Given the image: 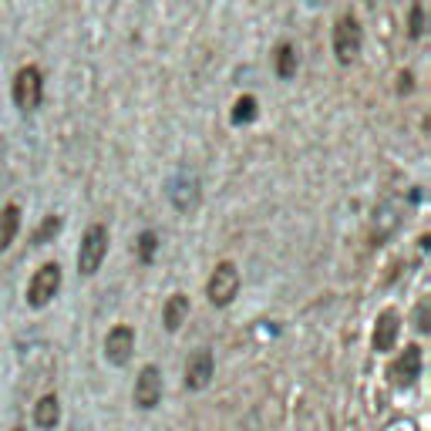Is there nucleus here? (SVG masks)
Listing matches in <instances>:
<instances>
[{"mask_svg":"<svg viewBox=\"0 0 431 431\" xmlns=\"http://www.w3.org/2000/svg\"><path fill=\"white\" fill-rule=\"evenodd\" d=\"M425 314H428V303H421V307H418V330H428V320H425Z\"/></svg>","mask_w":431,"mask_h":431,"instance_id":"nucleus-20","label":"nucleus"},{"mask_svg":"<svg viewBox=\"0 0 431 431\" xmlns=\"http://www.w3.org/2000/svg\"><path fill=\"white\" fill-rule=\"evenodd\" d=\"M131 397H135V404H138L142 411H152V408L162 401V371H159L155 364H145V367L138 371Z\"/></svg>","mask_w":431,"mask_h":431,"instance_id":"nucleus-7","label":"nucleus"},{"mask_svg":"<svg viewBox=\"0 0 431 431\" xmlns=\"http://www.w3.org/2000/svg\"><path fill=\"white\" fill-rule=\"evenodd\" d=\"M155 249H159V236H155V229H145V233L138 236V243H135V256H138V263L149 266V263L155 260Z\"/></svg>","mask_w":431,"mask_h":431,"instance_id":"nucleus-16","label":"nucleus"},{"mask_svg":"<svg viewBox=\"0 0 431 431\" xmlns=\"http://www.w3.org/2000/svg\"><path fill=\"white\" fill-rule=\"evenodd\" d=\"M108 256V226L105 223H94L85 240H81V249H78V270L85 277H94L101 270V263Z\"/></svg>","mask_w":431,"mask_h":431,"instance_id":"nucleus-1","label":"nucleus"},{"mask_svg":"<svg viewBox=\"0 0 431 431\" xmlns=\"http://www.w3.org/2000/svg\"><path fill=\"white\" fill-rule=\"evenodd\" d=\"M236 293H240V270H236V263H216V270H212V277L206 283V297L212 307H229V303L236 300Z\"/></svg>","mask_w":431,"mask_h":431,"instance_id":"nucleus-2","label":"nucleus"},{"mask_svg":"<svg viewBox=\"0 0 431 431\" xmlns=\"http://www.w3.org/2000/svg\"><path fill=\"white\" fill-rule=\"evenodd\" d=\"M57 233H61V216H48V219L38 226V233H34V243H38V246L51 243Z\"/></svg>","mask_w":431,"mask_h":431,"instance_id":"nucleus-18","label":"nucleus"},{"mask_svg":"<svg viewBox=\"0 0 431 431\" xmlns=\"http://www.w3.org/2000/svg\"><path fill=\"white\" fill-rule=\"evenodd\" d=\"M360 48H364V31H360L357 17L354 14L337 17V24H334V54H337V61L340 64H354Z\"/></svg>","mask_w":431,"mask_h":431,"instance_id":"nucleus-3","label":"nucleus"},{"mask_svg":"<svg viewBox=\"0 0 431 431\" xmlns=\"http://www.w3.org/2000/svg\"><path fill=\"white\" fill-rule=\"evenodd\" d=\"M253 118H256V98L253 94L236 98V105H233V125H249Z\"/></svg>","mask_w":431,"mask_h":431,"instance_id":"nucleus-17","label":"nucleus"},{"mask_svg":"<svg viewBox=\"0 0 431 431\" xmlns=\"http://www.w3.org/2000/svg\"><path fill=\"white\" fill-rule=\"evenodd\" d=\"M131 351H135V330H131L129 323L112 327L108 337H105V357H108V364L125 367V364L131 360Z\"/></svg>","mask_w":431,"mask_h":431,"instance_id":"nucleus-8","label":"nucleus"},{"mask_svg":"<svg viewBox=\"0 0 431 431\" xmlns=\"http://www.w3.org/2000/svg\"><path fill=\"white\" fill-rule=\"evenodd\" d=\"M166 196H169V203L179 212H192V209H199V199H203V186H199V175L196 172H175L169 179V186H166Z\"/></svg>","mask_w":431,"mask_h":431,"instance_id":"nucleus-4","label":"nucleus"},{"mask_svg":"<svg viewBox=\"0 0 431 431\" xmlns=\"http://www.w3.org/2000/svg\"><path fill=\"white\" fill-rule=\"evenodd\" d=\"M57 418H61V401H57V394L38 397V404H34V425L44 431H51L57 425Z\"/></svg>","mask_w":431,"mask_h":431,"instance_id":"nucleus-13","label":"nucleus"},{"mask_svg":"<svg viewBox=\"0 0 431 431\" xmlns=\"http://www.w3.org/2000/svg\"><path fill=\"white\" fill-rule=\"evenodd\" d=\"M186 317H189V297L186 293H172L169 300H166V307H162V323H166V330L175 334V330L186 323Z\"/></svg>","mask_w":431,"mask_h":431,"instance_id":"nucleus-12","label":"nucleus"},{"mask_svg":"<svg viewBox=\"0 0 431 431\" xmlns=\"http://www.w3.org/2000/svg\"><path fill=\"white\" fill-rule=\"evenodd\" d=\"M397 81H401V85H397V92H401V94H408V92H411V75H401Z\"/></svg>","mask_w":431,"mask_h":431,"instance_id":"nucleus-21","label":"nucleus"},{"mask_svg":"<svg viewBox=\"0 0 431 431\" xmlns=\"http://www.w3.org/2000/svg\"><path fill=\"white\" fill-rule=\"evenodd\" d=\"M14 431H24V428H14Z\"/></svg>","mask_w":431,"mask_h":431,"instance_id":"nucleus-23","label":"nucleus"},{"mask_svg":"<svg viewBox=\"0 0 431 431\" xmlns=\"http://www.w3.org/2000/svg\"><path fill=\"white\" fill-rule=\"evenodd\" d=\"M273 68H277V78L290 81V78L297 75V48L293 44H280L277 57H273Z\"/></svg>","mask_w":431,"mask_h":431,"instance_id":"nucleus-15","label":"nucleus"},{"mask_svg":"<svg viewBox=\"0 0 431 431\" xmlns=\"http://www.w3.org/2000/svg\"><path fill=\"white\" fill-rule=\"evenodd\" d=\"M57 290H61V266L57 263H44L38 273L31 277V283H27V303L41 310V307H48L54 300Z\"/></svg>","mask_w":431,"mask_h":431,"instance_id":"nucleus-6","label":"nucleus"},{"mask_svg":"<svg viewBox=\"0 0 431 431\" xmlns=\"http://www.w3.org/2000/svg\"><path fill=\"white\" fill-rule=\"evenodd\" d=\"M397 334H401V317H397L394 310H384V314H377V320H374V334H371V344H374L377 354H388V351H394V344H397Z\"/></svg>","mask_w":431,"mask_h":431,"instance_id":"nucleus-10","label":"nucleus"},{"mask_svg":"<svg viewBox=\"0 0 431 431\" xmlns=\"http://www.w3.org/2000/svg\"><path fill=\"white\" fill-rule=\"evenodd\" d=\"M71 431H85V428H71Z\"/></svg>","mask_w":431,"mask_h":431,"instance_id":"nucleus-22","label":"nucleus"},{"mask_svg":"<svg viewBox=\"0 0 431 431\" xmlns=\"http://www.w3.org/2000/svg\"><path fill=\"white\" fill-rule=\"evenodd\" d=\"M14 105H17L20 112H34L41 105V98H44V78L34 64H27V68H20L17 75H14Z\"/></svg>","mask_w":431,"mask_h":431,"instance_id":"nucleus-5","label":"nucleus"},{"mask_svg":"<svg viewBox=\"0 0 431 431\" xmlns=\"http://www.w3.org/2000/svg\"><path fill=\"white\" fill-rule=\"evenodd\" d=\"M17 229H20V206L17 203H7V206L0 209V253L14 243Z\"/></svg>","mask_w":431,"mask_h":431,"instance_id":"nucleus-14","label":"nucleus"},{"mask_svg":"<svg viewBox=\"0 0 431 431\" xmlns=\"http://www.w3.org/2000/svg\"><path fill=\"white\" fill-rule=\"evenodd\" d=\"M408 34H411L414 41L425 34V7H421V0H414L411 3V20H408Z\"/></svg>","mask_w":431,"mask_h":431,"instance_id":"nucleus-19","label":"nucleus"},{"mask_svg":"<svg viewBox=\"0 0 431 431\" xmlns=\"http://www.w3.org/2000/svg\"><path fill=\"white\" fill-rule=\"evenodd\" d=\"M418 377H421V347L408 344L397 354V360L391 364V381H394V388H411Z\"/></svg>","mask_w":431,"mask_h":431,"instance_id":"nucleus-9","label":"nucleus"},{"mask_svg":"<svg viewBox=\"0 0 431 431\" xmlns=\"http://www.w3.org/2000/svg\"><path fill=\"white\" fill-rule=\"evenodd\" d=\"M212 371H216L212 354H209V351H196V354L186 360V388L189 391H203V388H209Z\"/></svg>","mask_w":431,"mask_h":431,"instance_id":"nucleus-11","label":"nucleus"}]
</instances>
